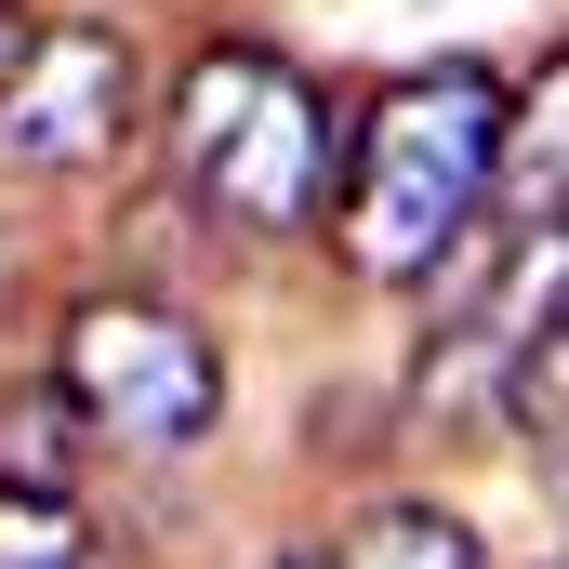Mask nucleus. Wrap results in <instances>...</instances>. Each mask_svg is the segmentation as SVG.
Segmentation results:
<instances>
[{"label":"nucleus","instance_id":"423d86ee","mask_svg":"<svg viewBox=\"0 0 569 569\" xmlns=\"http://www.w3.org/2000/svg\"><path fill=\"white\" fill-rule=\"evenodd\" d=\"M331 569H477V530H463L450 503H371V517L331 543Z\"/></svg>","mask_w":569,"mask_h":569},{"label":"nucleus","instance_id":"0eeeda50","mask_svg":"<svg viewBox=\"0 0 569 569\" xmlns=\"http://www.w3.org/2000/svg\"><path fill=\"white\" fill-rule=\"evenodd\" d=\"M503 425H530L543 450H569V318L517 331V358H503Z\"/></svg>","mask_w":569,"mask_h":569},{"label":"nucleus","instance_id":"6e6552de","mask_svg":"<svg viewBox=\"0 0 569 569\" xmlns=\"http://www.w3.org/2000/svg\"><path fill=\"white\" fill-rule=\"evenodd\" d=\"M0 569H80V490L0 477Z\"/></svg>","mask_w":569,"mask_h":569},{"label":"nucleus","instance_id":"f257e3e1","mask_svg":"<svg viewBox=\"0 0 569 569\" xmlns=\"http://www.w3.org/2000/svg\"><path fill=\"white\" fill-rule=\"evenodd\" d=\"M490 146H503V80L477 53H450L425 80H385L371 120H358V159L331 186V239L358 279H425L437 252L490 212Z\"/></svg>","mask_w":569,"mask_h":569},{"label":"nucleus","instance_id":"9b49d317","mask_svg":"<svg viewBox=\"0 0 569 569\" xmlns=\"http://www.w3.org/2000/svg\"><path fill=\"white\" fill-rule=\"evenodd\" d=\"M543 569H569V557H543Z\"/></svg>","mask_w":569,"mask_h":569},{"label":"nucleus","instance_id":"39448f33","mask_svg":"<svg viewBox=\"0 0 569 569\" xmlns=\"http://www.w3.org/2000/svg\"><path fill=\"white\" fill-rule=\"evenodd\" d=\"M490 212L530 239L569 226V53L530 67V93H503V146H490Z\"/></svg>","mask_w":569,"mask_h":569},{"label":"nucleus","instance_id":"1a4fd4ad","mask_svg":"<svg viewBox=\"0 0 569 569\" xmlns=\"http://www.w3.org/2000/svg\"><path fill=\"white\" fill-rule=\"evenodd\" d=\"M13 53H27V27H13V0H0V80H13Z\"/></svg>","mask_w":569,"mask_h":569},{"label":"nucleus","instance_id":"20e7f679","mask_svg":"<svg viewBox=\"0 0 569 569\" xmlns=\"http://www.w3.org/2000/svg\"><path fill=\"white\" fill-rule=\"evenodd\" d=\"M133 133V40L120 27H40L0 80V146L27 172H107Z\"/></svg>","mask_w":569,"mask_h":569},{"label":"nucleus","instance_id":"7ed1b4c3","mask_svg":"<svg viewBox=\"0 0 569 569\" xmlns=\"http://www.w3.org/2000/svg\"><path fill=\"white\" fill-rule=\"evenodd\" d=\"M53 398L120 450H199L226 425V358H212L199 318H172L146 291H93L53 345Z\"/></svg>","mask_w":569,"mask_h":569},{"label":"nucleus","instance_id":"f8f14e48","mask_svg":"<svg viewBox=\"0 0 569 569\" xmlns=\"http://www.w3.org/2000/svg\"><path fill=\"white\" fill-rule=\"evenodd\" d=\"M557 318H569V305H557Z\"/></svg>","mask_w":569,"mask_h":569},{"label":"nucleus","instance_id":"9d476101","mask_svg":"<svg viewBox=\"0 0 569 569\" xmlns=\"http://www.w3.org/2000/svg\"><path fill=\"white\" fill-rule=\"evenodd\" d=\"M266 569H331V543H291V557H266Z\"/></svg>","mask_w":569,"mask_h":569},{"label":"nucleus","instance_id":"f03ea898","mask_svg":"<svg viewBox=\"0 0 569 569\" xmlns=\"http://www.w3.org/2000/svg\"><path fill=\"white\" fill-rule=\"evenodd\" d=\"M172 172L212 212H239L252 239H291L345 186V107L291 53H266V40H212L172 80Z\"/></svg>","mask_w":569,"mask_h":569}]
</instances>
